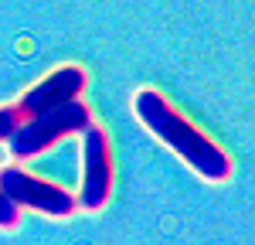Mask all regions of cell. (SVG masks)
<instances>
[{
	"mask_svg": "<svg viewBox=\"0 0 255 245\" xmlns=\"http://www.w3.org/2000/svg\"><path fill=\"white\" fill-rule=\"evenodd\" d=\"M92 126V113L82 99H72L58 106V109H48V113H38L31 120H20V126L14 129V136L7 140L10 146V157L14 160H31L44 150H51L58 140L72 136V133H82Z\"/></svg>",
	"mask_w": 255,
	"mask_h": 245,
	"instance_id": "2",
	"label": "cell"
},
{
	"mask_svg": "<svg viewBox=\"0 0 255 245\" xmlns=\"http://www.w3.org/2000/svg\"><path fill=\"white\" fill-rule=\"evenodd\" d=\"M0 191L17 204V208H31L38 215H48V218H68L79 204H75V194H68L65 187L51 181H41L31 170H24L20 163H7L0 170Z\"/></svg>",
	"mask_w": 255,
	"mask_h": 245,
	"instance_id": "3",
	"label": "cell"
},
{
	"mask_svg": "<svg viewBox=\"0 0 255 245\" xmlns=\"http://www.w3.org/2000/svg\"><path fill=\"white\" fill-rule=\"evenodd\" d=\"M133 113H136V120L143 122L163 146H170L177 157L194 170L197 177H204V181H211V184L232 177V160H228V153H225L215 140H208L197 126H191L160 92L139 89L136 96H133Z\"/></svg>",
	"mask_w": 255,
	"mask_h": 245,
	"instance_id": "1",
	"label": "cell"
},
{
	"mask_svg": "<svg viewBox=\"0 0 255 245\" xmlns=\"http://www.w3.org/2000/svg\"><path fill=\"white\" fill-rule=\"evenodd\" d=\"M82 92H85V72L79 65H61L48 79H41L34 89H27L14 109L20 113V120H31L38 113H48V109H58L65 102L79 99Z\"/></svg>",
	"mask_w": 255,
	"mask_h": 245,
	"instance_id": "5",
	"label": "cell"
},
{
	"mask_svg": "<svg viewBox=\"0 0 255 245\" xmlns=\"http://www.w3.org/2000/svg\"><path fill=\"white\" fill-rule=\"evenodd\" d=\"M17 126H20V113L14 109V106H3V109H0V143L10 140Z\"/></svg>",
	"mask_w": 255,
	"mask_h": 245,
	"instance_id": "6",
	"label": "cell"
},
{
	"mask_svg": "<svg viewBox=\"0 0 255 245\" xmlns=\"http://www.w3.org/2000/svg\"><path fill=\"white\" fill-rule=\"evenodd\" d=\"M113 194V153H109V136L96 122L82 129V187L75 204L85 211L106 208Z\"/></svg>",
	"mask_w": 255,
	"mask_h": 245,
	"instance_id": "4",
	"label": "cell"
},
{
	"mask_svg": "<svg viewBox=\"0 0 255 245\" xmlns=\"http://www.w3.org/2000/svg\"><path fill=\"white\" fill-rule=\"evenodd\" d=\"M17 218H20V208L3 191H0V228H14L17 225Z\"/></svg>",
	"mask_w": 255,
	"mask_h": 245,
	"instance_id": "7",
	"label": "cell"
}]
</instances>
